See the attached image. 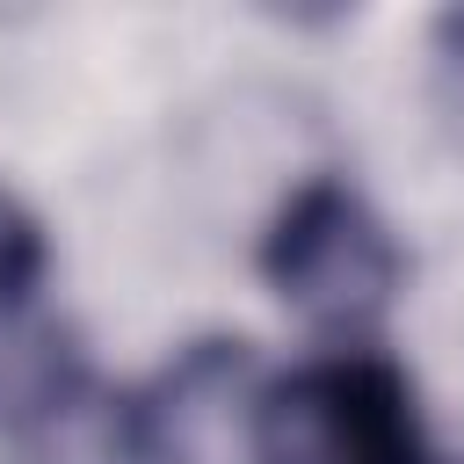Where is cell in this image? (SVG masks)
I'll list each match as a JSON object with an SVG mask.
<instances>
[{"label":"cell","mask_w":464,"mask_h":464,"mask_svg":"<svg viewBox=\"0 0 464 464\" xmlns=\"http://www.w3.org/2000/svg\"><path fill=\"white\" fill-rule=\"evenodd\" d=\"M94 384L87 370V348L72 326L29 312V319H7L0 326V442H29L44 420H58L80 392Z\"/></svg>","instance_id":"cell-4"},{"label":"cell","mask_w":464,"mask_h":464,"mask_svg":"<svg viewBox=\"0 0 464 464\" xmlns=\"http://www.w3.org/2000/svg\"><path fill=\"white\" fill-rule=\"evenodd\" d=\"M246 457L254 464H428V442L399 362L370 348H341L254 392Z\"/></svg>","instance_id":"cell-2"},{"label":"cell","mask_w":464,"mask_h":464,"mask_svg":"<svg viewBox=\"0 0 464 464\" xmlns=\"http://www.w3.org/2000/svg\"><path fill=\"white\" fill-rule=\"evenodd\" d=\"M130 399L138 464H210L225 435L254 413V348L246 341H188L160 377H145Z\"/></svg>","instance_id":"cell-3"},{"label":"cell","mask_w":464,"mask_h":464,"mask_svg":"<svg viewBox=\"0 0 464 464\" xmlns=\"http://www.w3.org/2000/svg\"><path fill=\"white\" fill-rule=\"evenodd\" d=\"M44 276H51V239H44V218H36L14 188H0V326L36 312Z\"/></svg>","instance_id":"cell-5"},{"label":"cell","mask_w":464,"mask_h":464,"mask_svg":"<svg viewBox=\"0 0 464 464\" xmlns=\"http://www.w3.org/2000/svg\"><path fill=\"white\" fill-rule=\"evenodd\" d=\"M428 94L450 116V130H464V7L428 22Z\"/></svg>","instance_id":"cell-6"},{"label":"cell","mask_w":464,"mask_h":464,"mask_svg":"<svg viewBox=\"0 0 464 464\" xmlns=\"http://www.w3.org/2000/svg\"><path fill=\"white\" fill-rule=\"evenodd\" d=\"M261 276L319 334L362 341L406 290V246L392 239V225L362 188L312 174L283 196V210L261 232Z\"/></svg>","instance_id":"cell-1"}]
</instances>
